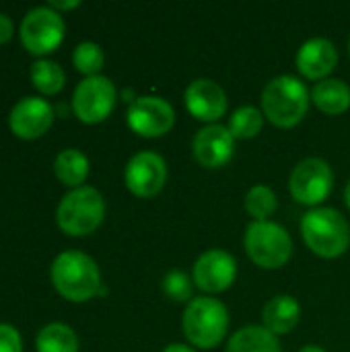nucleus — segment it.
I'll use <instances>...</instances> for the list:
<instances>
[{
    "mask_svg": "<svg viewBox=\"0 0 350 352\" xmlns=\"http://www.w3.org/2000/svg\"><path fill=\"white\" fill-rule=\"evenodd\" d=\"M54 289L72 303H85L101 293V274L93 258L83 252H62L52 264Z\"/></svg>",
    "mask_w": 350,
    "mask_h": 352,
    "instance_id": "nucleus-1",
    "label": "nucleus"
},
{
    "mask_svg": "<svg viewBox=\"0 0 350 352\" xmlns=\"http://www.w3.org/2000/svg\"><path fill=\"white\" fill-rule=\"evenodd\" d=\"M309 107V93L305 85L291 74L272 78L262 91V113L278 128L297 126Z\"/></svg>",
    "mask_w": 350,
    "mask_h": 352,
    "instance_id": "nucleus-2",
    "label": "nucleus"
},
{
    "mask_svg": "<svg viewBox=\"0 0 350 352\" xmlns=\"http://www.w3.org/2000/svg\"><path fill=\"white\" fill-rule=\"evenodd\" d=\"M307 248L320 258H338L349 250V221L334 208H314L301 221Z\"/></svg>",
    "mask_w": 350,
    "mask_h": 352,
    "instance_id": "nucleus-3",
    "label": "nucleus"
},
{
    "mask_svg": "<svg viewBox=\"0 0 350 352\" xmlns=\"http://www.w3.org/2000/svg\"><path fill=\"white\" fill-rule=\"evenodd\" d=\"M105 217L103 196L89 186H80L68 192L56 210L58 227L70 237H85L93 233Z\"/></svg>",
    "mask_w": 350,
    "mask_h": 352,
    "instance_id": "nucleus-4",
    "label": "nucleus"
},
{
    "mask_svg": "<svg viewBox=\"0 0 350 352\" xmlns=\"http://www.w3.org/2000/svg\"><path fill=\"white\" fill-rule=\"evenodd\" d=\"M182 328L186 338L198 349H215L227 334V307L212 297L192 299L184 311Z\"/></svg>",
    "mask_w": 350,
    "mask_h": 352,
    "instance_id": "nucleus-5",
    "label": "nucleus"
},
{
    "mask_svg": "<svg viewBox=\"0 0 350 352\" xmlns=\"http://www.w3.org/2000/svg\"><path fill=\"white\" fill-rule=\"evenodd\" d=\"M250 260L266 270L285 266L293 254V241L285 227L272 221H254L245 229L243 237Z\"/></svg>",
    "mask_w": 350,
    "mask_h": 352,
    "instance_id": "nucleus-6",
    "label": "nucleus"
},
{
    "mask_svg": "<svg viewBox=\"0 0 350 352\" xmlns=\"http://www.w3.org/2000/svg\"><path fill=\"white\" fill-rule=\"evenodd\" d=\"M21 43L33 56L54 52L64 39V21L50 6H37L29 10L21 21Z\"/></svg>",
    "mask_w": 350,
    "mask_h": 352,
    "instance_id": "nucleus-7",
    "label": "nucleus"
},
{
    "mask_svg": "<svg viewBox=\"0 0 350 352\" xmlns=\"http://www.w3.org/2000/svg\"><path fill=\"white\" fill-rule=\"evenodd\" d=\"M332 184H334L332 167L324 159H318V157L303 159L293 169L291 179H289L293 198L305 206L322 204L330 196Z\"/></svg>",
    "mask_w": 350,
    "mask_h": 352,
    "instance_id": "nucleus-8",
    "label": "nucleus"
},
{
    "mask_svg": "<svg viewBox=\"0 0 350 352\" xmlns=\"http://www.w3.org/2000/svg\"><path fill=\"white\" fill-rule=\"evenodd\" d=\"M116 105V87L107 76H87L72 95V109L85 124L103 122Z\"/></svg>",
    "mask_w": 350,
    "mask_h": 352,
    "instance_id": "nucleus-9",
    "label": "nucleus"
},
{
    "mask_svg": "<svg viewBox=\"0 0 350 352\" xmlns=\"http://www.w3.org/2000/svg\"><path fill=\"white\" fill-rule=\"evenodd\" d=\"M126 118L128 126L144 138H159L167 134L175 124V111L171 103L155 95L134 99L128 107Z\"/></svg>",
    "mask_w": 350,
    "mask_h": 352,
    "instance_id": "nucleus-10",
    "label": "nucleus"
},
{
    "mask_svg": "<svg viewBox=\"0 0 350 352\" xmlns=\"http://www.w3.org/2000/svg\"><path fill=\"white\" fill-rule=\"evenodd\" d=\"M124 179L134 196L153 198L163 190L167 182V165L161 155L153 151H142L128 161Z\"/></svg>",
    "mask_w": 350,
    "mask_h": 352,
    "instance_id": "nucleus-11",
    "label": "nucleus"
},
{
    "mask_svg": "<svg viewBox=\"0 0 350 352\" xmlns=\"http://www.w3.org/2000/svg\"><path fill=\"white\" fill-rule=\"evenodd\" d=\"M237 276V262L223 250L204 252L194 264V285L210 295L227 291Z\"/></svg>",
    "mask_w": 350,
    "mask_h": 352,
    "instance_id": "nucleus-12",
    "label": "nucleus"
},
{
    "mask_svg": "<svg viewBox=\"0 0 350 352\" xmlns=\"http://www.w3.org/2000/svg\"><path fill=\"white\" fill-rule=\"evenodd\" d=\"M54 122V107L41 97H23L10 109L8 126L10 130L23 138L33 140L43 136Z\"/></svg>",
    "mask_w": 350,
    "mask_h": 352,
    "instance_id": "nucleus-13",
    "label": "nucleus"
},
{
    "mask_svg": "<svg viewBox=\"0 0 350 352\" xmlns=\"http://www.w3.org/2000/svg\"><path fill=\"white\" fill-rule=\"evenodd\" d=\"M192 153L194 159L206 167V169H217L229 163V159L235 153V138L229 132L227 126L221 124H210L202 128L192 142Z\"/></svg>",
    "mask_w": 350,
    "mask_h": 352,
    "instance_id": "nucleus-14",
    "label": "nucleus"
},
{
    "mask_svg": "<svg viewBox=\"0 0 350 352\" xmlns=\"http://www.w3.org/2000/svg\"><path fill=\"white\" fill-rule=\"evenodd\" d=\"M186 107L200 122H217L227 113V95L210 78H196L186 89Z\"/></svg>",
    "mask_w": 350,
    "mask_h": 352,
    "instance_id": "nucleus-15",
    "label": "nucleus"
},
{
    "mask_svg": "<svg viewBox=\"0 0 350 352\" xmlns=\"http://www.w3.org/2000/svg\"><path fill=\"white\" fill-rule=\"evenodd\" d=\"M295 62H297L299 72L305 78L326 80L328 74H332V70L338 64V52L332 41H328L324 37H314L301 45Z\"/></svg>",
    "mask_w": 350,
    "mask_h": 352,
    "instance_id": "nucleus-16",
    "label": "nucleus"
},
{
    "mask_svg": "<svg viewBox=\"0 0 350 352\" xmlns=\"http://www.w3.org/2000/svg\"><path fill=\"white\" fill-rule=\"evenodd\" d=\"M301 320V305L291 295H276L272 297L262 311L264 328L270 330L274 336L289 334Z\"/></svg>",
    "mask_w": 350,
    "mask_h": 352,
    "instance_id": "nucleus-17",
    "label": "nucleus"
},
{
    "mask_svg": "<svg viewBox=\"0 0 350 352\" xmlns=\"http://www.w3.org/2000/svg\"><path fill=\"white\" fill-rule=\"evenodd\" d=\"M311 101L316 107L328 116L344 113L350 105V89L349 85L340 78H326L316 85L311 91Z\"/></svg>",
    "mask_w": 350,
    "mask_h": 352,
    "instance_id": "nucleus-18",
    "label": "nucleus"
},
{
    "mask_svg": "<svg viewBox=\"0 0 350 352\" xmlns=\"http://www.w3.org/2000/svg\"><path fill=\"white\" fill-rule=\"evenodd\" d=\"M227 352H283L278 338L264 326H245L233 334Z\"/></svg>",
    "mask_w": 350,
    "mask_h": 352,
    "instance_id": "nucleus-19",
    "label": "nucleus"
},
{
    "mask_svg": "<svg viewBox=\"0 0 350 352\" xmlns=\"http://www.w3.org/2000/svg\"><path fill=\"white\" fill-rule=\"evenodd\" d=\"M54 173L64 186H70L76 190L89 175V159L76 148H66L56 157Z\"/></svg>",
    "mask_w": 350,
    "mask_h": 352,
    "instance_id": "nucleus-20",
    "label": "nucleus"
},
{
    "mask_svg": "<svg viewBox=\"0 0 350 352\" xmlns=\"http://www.w3.org/2000/svg\"><path fill=\"white\" fill-rule=\"evenodd\" d=\"M37 352H78V338L66 324H50L39 330L35 340Z\"/></svg>",
    "mask_w": 350,
    "mask_h": 352,
    "instance_id": "nucleus-21",
    "label": "nucleus"
},
{
    "mask_svg": "<svg viewBox=\"0 0 350 352\" xmlns=\"http://www.w3.org/2000/svg\"><path fill=\"white\" fill-rule=\"evenodd\" d=\"M31 80L35 89L41 91L43 95H56L64 87L66 74L60 64H56L54 60L41 58L31 64Z\"/></svg>",
    "mask_w": 350,
    "mask_h": 352,
    "instance_id": "nucleus-22",
    "label": "nucleus"
},
{
    "mask_svg": "<svg viewBox=\"0 0 350 352\" xmlns=\"http://www.w3.org/2000/svg\"><path fill=\"white\" fill-rule=\"evenodd\" d=\"M262 126H264V113L254 105H243V107L233 111V116L229 118L227 128L233 134V138L248 140V138L258 136Z\"/></svg>",
    "mask_w": 350,
    "mask_h": 352,
    "instance_id": "nucleus-23",
    "label": "nucleus"
},
{
    "mask_svg": "<svg viewBox=\"0 0 350 352\" xmlns=\"http://www.w3.org/2000/svg\"><path fill=\"white\" fill-rule=\"evenodd\" d=\"M245 210L256 221H268L276 210V194L268 186H254L245 194Z\"/></svg>",
    "mask_w": 350,
    "mask_h": 352,
    "instance_id": "nucleus-24",
    "label": "nucleus"
},
{
    "mask_svg": "<svg viewBox=\"0 0 350 352\" xmlns=\"http://www.w3.org/2000/svg\"><path fill=\"white\" fill-rule=\"evenodd\" d=\"M72 62H74V68L78 72H83L85 76H97L99 70L103 68L105 56H103L101 45H97L93 41H83L76 45V50L72 54Z\"/></svg>",
    "mask_w": 350,
    "mask_h": 352,
    "instance_id": "nucleus-25",
    "label": "nucleus"
},
{
    "mask_svg": "<svg viewBox=\"0 0 350 352\" xmlns=\"http://www.w3.org/2000/svg\"><path fill=\"white\" fill-rule=\"evenodd\" d=\"M163 293L175 301V303H186L192 301L194 295V285L190 280V276L182 270H171L165 278H163Z\"/></svg>",
    "mask_w": 350,
    "mask_h": 352,
    "instance_id": "nucleus-26",
    "label": "nucleus"
},
{
    "mask_svg": "<svg viewBox=\"0 0 350 352\" xmlns=\"http://www.w3.org/2000/svg\"><path fill=\"white\" fill-rule=\"evenodd\" d=\"M0 352H23L21 334L8 324H0Z\"/></svg>",
    "mask_w": 350,
    "mask_h": 352,
    "instance_id": "nucleus-27",
    "label": "nucleus"
},
{
    "mask_svg": "<svg viewBox=\"0 0 350 352\" xmlns=\"http://www.w3.org/2000/svg\"><path fill=\"white\" fill-rule=\"evenodd\" d=\"M12 37V21L4 12H0V43H6Z\"/></svg>",
    "mask_w": 350,
    "mask_h": 352,
    "instance_id": "nucleus-28",
    "label": "nucleus"
},
{
    "mask_svg": "<svg viewBox=\"0 0 350 352\" xmlns=\"http://www.w3.org/2000/svg\"><path fill=\"white\" fill-rule=\"evenodd\" d=\"M78 6V0H70V2H60V0H52L50 2V8H58V10H70V8H76Z\"/></svg>",
    "mask_w": 350,
    "mask_h": 352,
    "instance_id": "nucleus-29",
    "label": "nucleus"
},
{
    "mask_svg": "<svg viewBox=\"0 0 350 352\" xmlns=\"http://www.w3.org/2000/svg\"><path fill=\"white\" fill-rule=\"evenodd\" d=\"M163 352H196V351H194V349H190V346H184V344H177V342H175V344H169V346H167Z\"/></svg>",
    "mask_w": 350,
    "mask_h": 352,
    "instance_id": "nucleus-30",
    "label": "nucleus"
},
{
    "mask_svg": "<svg viewBox=\"0 0 350 352\" xmlns=\"http://www.w3.org/2000/svg\"><path fill=\"white\" fill-rule=\"evenodd\" d=\"M299 352H326L322 346H316V344H307V346H303Z\"/></svg>",
    "mask_w": 350,
    "mask_h": 352,
    "instance_id": "nucleus-31",
    "label": "nucleus"
},
{
    "mask_svg": "<svg viewBox=\"0 0 350 352\" xmlns=\"http://www.w3.org/2000/svg\"><path fill=\"white\" fill-rule=\"evenodd\" d=\"M344 202H347V206H349L350 210V182L349 186H347V190H344Z\"/></svg>",
    "mask_w": 350,
    "mask_h": 352,
    "instance_id": "nucleus-32",
    "label": "nucleus"
},
{
    "mask_svg": "<svg viewBox=\"0 0 350 352\" xmlns=\"http://www.w3.org/2000/svg\"><path fill=\"white\" fill-rule=\"evenodd\" d=\"M349 45H350V43H349Z\"/></svg>",
    "mask_w": 350,
    "mask_h": 352,
    "instance_id": "nucleus-33",
    "label": "nucleus"
}]
</instances>
